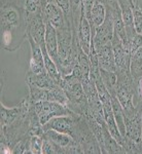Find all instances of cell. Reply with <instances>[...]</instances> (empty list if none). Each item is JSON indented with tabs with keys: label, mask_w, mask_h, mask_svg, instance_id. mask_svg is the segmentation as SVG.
Masks as SVG:
<instances>
[{
	"label": "cell",
	"mask_w": 142,
	"mask_h": 154,
	"mask_svg": "<svg viewBox=\"0 0 142 154\" xmlns=\"http://www.w3.org/2000/svg\"><path fill=\"white\" fill-rule=\"evenodd\" d=\"M47 1H49H49H53V0H47Z\"/></svg>",
	"instance_id": "cell-23"
},
{
	"label": "cell",
	"mask_w": 142,
	"mask_h": 154,
	"mask_svg": "<svg viewBox=\"0 0 142 154\" xmlns=\"http://www.w3.org/2000/svg\"><path fill=\"white\" fill-rule=\"evenodd\" d=\"M80 116L81 115H78V114H74V115H63L54 117L43 125V131L54 130L59 131V133L70 135L72 138H74L78 119Z\"/></svg>",
	"instance_id": "cell-4"
},
{
	"label": "cell",
	"mask_w": 142,
	"mask_h": 154,
	"mask_svg": "<svg viewBox=\"0 0 142 154\" xmlns=\"http://www.w3.org/2000/svg\"><path fill=\"white\" fill-rule=\"evenodd\" d=\"M46 37H44V45H46L47 54H49L56 65L60 68L61 66V59L59 56V46H58V36L57 31L49 23L46 22Z\"/></svg>",
	"instance_id": "cell-10"
},
{
	"label": "cell",
	"mask_w": 142,
	"mask_h": 154,
	"mask_svg": "<svg viewBox=\"0 0 142 154\" xmlns=\"http://www.w3.org/2000/svg\"><path fill=\"white\" fill-rule=\"evenodd\" d=\"M33 106L37 116H38L39 122L41 123L42 126L54 117L76 114L72 112L68 107L53 101H40L37 102V103H34Z\"/></svg>",
	"instance_id": "cell-3"
},
{
	"label": "cell",
	"mask_w": 142,
	"mask_h": 154,
	"mask_svg": "<svg viewBox=\"0 0 142 154\" xmlns=\"http://www.w3.org/2000/svg\"><path fill=\"white\" fill-rule=\"evenodd\" d=\"M130 73L134 82L137 85L139 79L142 77V46L131 54Z\"/></svg>",
	"instance_id": "cell-15"
},
{
	"label": "cell",
	"mask_w": 142,
	"mask_h": 154,
	"mask_svg": "<svg viewBox=\"0 0 142 154\" xmlns=\"http://www.w3.org/2000/svg\"><path fill=\"white\" fill-rule=\"evenodd\" d=\"M114 34V26H113V21L111 19L110 14L106 11V18L105 21L103 22V24L100 25L98 28L95 31L94 38L92 40V45L94 46V48L99 49L102 46H104L105 44L109 43L111 41Z\"/></svg>",
	"instance_id": "cell-5"
},
{
	"label": "cell",
	"mask_w": 142,
	"mask_h": 154,
	"mask_svg": "<svg viewBox=\"0 0 142 154\" xmlns=\"http://www.w3.org/2000/svg\"><path fill=\"white\" fill-rule=\"evenodd\" d=\"M133 23L135 31L138 34H142V8L138 5L133 7Z\"/></svg>",
	"instance_id": "cell-20"
},
{
	"label": "cell",
	"mask_w": 142,
	"mask_h": 154,
	"mask_svg": "<svg viewBox=\"0 0 142 154\" xmlns=\"http://www.w3.org/2000/svg\"><path fill=\"white\" fill-rule=\"evenodd\" d=\"M42 153L43 154H55V153H65L63 147L59 146L49 139L43 138V145H42Z\"/></svg>",
	"instance_id": "cell-19"
},
{
	"label": "cell",
	"mask_w": 142,
	"mask_h": 154,
	"mask_svg": "<svg viewBox=\"0 0 142 154\" xmlns=\"http://www.w3.org/2000/svg\"><path fill=\"white\" fill-rule=\"evenodd\" d=\"M47 101L57 102V103H60L66 107L67 104H68V98H67L65 91L59 85L54 88L49 89V91H47Z\"/></svg>",
	"instance_id": "cell-17"
},
{
	"label": "cell",
	"mask_w": 142,
	"mask_h": 154,
	"mask_svg": "<svg viewBox=\"0 0 142 154\" xmlns=\"http://www.w3.org/2000/svg\"><path fill=\"white\" fill-rule=\"evenodd\" d=\"M42 137L46 139H49L51 141L58 144L59 146L63 147L64 149H65L67 146L71 145V144L75 141L70 135H67V134H64V133H59V131H54V130L44 131Z\"/></svg>",
	"instance_id": "cell-16"
},
{
	"label": "cell",
	"mask_w": 142,
	"mask_h": 154,
	"mask_svg": "<svg viewBox=\"0 0 142 154\" xmlns=\"http://www.w3.org/2000/svg\"><path fill=\"white\" fill-rule=\"evenodd\" d=\"M141 122H142V115H141Z\"/></svg>",
	"instance_id": "cell-24"
},
{
	"label": "cell",
	"mask_w": 142,
	"mask_h": 154,
	"mask_svg": "<svg viewBox=\"0 0 142 154\" xmlns=\"http://www.w3.org/2000/svg\"><path fill=\"white\" fill-rule=\"evenodd\" d=\"M92 33L93 32H92L91 24H90L89 20L86 18L84 11H81V18L78 26V39H79L81 49L88 54L91 51V48H92V40H93Z\"/></svg>",
	"instance_id": "cell-11"
},
{
	"label": "cell",
	"mask_w": 142,
	"mask_h": 154,
	"mask_svg": "<svg viewBox=\"0 0 142 154\" xmlns=\"http://www.w3.org/2000/svg\"><path fill=\"white\" fill-rule=\"evenodd\" d=\"M1 48L16 51L28 39L26 12L20 0H1Z\"/></svg>",
	"instance_id": "cell-1"
},
{
	"label": "cell",
	"mask_w": 142,
	"mask_h": 154,
	"mask_svg": "<svg viewBox=\"0 0 142 154\" xmlns=\"http://www.w3.org/2000/svg\"><path fill=\"white\" fill-rule=\"evenodd\" d=\"M60 86L64 89L68 98L67 107L72 112L81 116H86L90 106L80 80L71 73L69 75L62 76Z\"/></svg>",
	"instance_id": "cell-2"
},
{
	"label": "cell",
	"mask_w": 142,
	"mask_h": 154,
	"mask_svg": "<svg viewBox=\"0 0 142 154\" xmlns=\"http://www.w3.org/2000/svg\"><path fill=\"white\" fill-rule=\"evenodd\" d=\"M58 36L59 56L61 59V64L69 58L72 48V28L67 25L61 29L56 30Z\"/></svg>",
	"instance_id": "cell-9"
},
{
	"label": "cell",
	"mask_w": 142,
	"mask_h": 154,
	"mask_svg": "<svg viewBox=\"0 0 142 154\" xmlns=\"http://www.w3.org/2000/svg\"><path fill=\"white\" fill-rule=\"evenodd\" d=\"M137 94H138V102H137V104H138L139 102H142V77L139 79L138 83H137Z\"/></svg>",
	"instance_id": "cell-22"
},
{
	"label": "cell",
	"mask_w": 142,
	"mask_h": 154,
	"mask_svg": "<svg viewBox=\"0 0 142 154\" xmlns=\"http://www.w3.org/2000/svg\"><path fill=\"white\" fill-rule=\"evenodd\" d=\"M26 83L34 84V85L38 86V88H44V89H51V88H56V86H58L53 81L51 76L47 74L46 71L42 72L40 74L26 73Z\"/></svg>",
	"instance_id": "cell-14"
},
{
	"label": "cell",
	"mask_w": 142,
	"mask_h": 154,
	"mask_svg": "<svg viewBox=\"0 0 142 154\" xmlns=\"http://www.w3.org/2000/svg\"><path fill=\"white\" fill-rule=\"evenodd\" d=\"M27 40H28L30 48H31V57H30L29 60V69L27 71V73L40 74L46 71L42 49L40 45H38L30 36H28Z\"/></svg>",
	"instance_id": "cell-8"
},
{
	"label": "cell",
	"mask_w": 142,
	"mask_h": 154,
	"mask_svg": "<svg viewBox=\"0 0 142 154\" xmlns=\"http://www.w3.org/2000/svg\"><path fill=\"white\" fill-rule=\"evenodd\" d=\"M42 145H43V137L42 136H31L27 142V149L25 153L42 154Z\"/></svg>",
	"instance_id": "cell-18"
},
{
	"label": "cell",
	"mask_w": 142,
	"mask_h": 154,
	"mask_svg": "<svg viewBox=\"0 0 142 154\" xmlns=\"http://www.w3.org/2000/svg\"><path fill=\"white\" fill-rule=\"evenodd\" d=\"M96 53L97 57H98L99 66H100L101 69L110 72H116V64L113 56L111 41L99 49H97Z\"/></svg>",
	"instance_id": "cell-12"
},
{
	"label": "cell",
	"mask_w": 142,
	"mask_h": 154,
	"mask_svg": "<svg viewBox=\"0 0 142 154\" xmlns=\"http://www.w3.org/2000/svg\"><path fill=\"white\" fill-rule=\"evenodd\" d=\"M42 18H43L44 22L49 23L56 30L63 28V27L67 26V25L71 26L69 24V22L66 20L63 11L54 1L47 2L46 8H44V11L42 12Z\"/></svg>",
	"instance_id": "cell-6"
},
{
	"label": "cell",
	"mask_w": 142,
	"mask_h": 154,
	"mask_svg": "<svg viewBox=\"0 0 142 154\" xmlns=\"http://www.w3.org/2000/svg\"><path fill=\"white\" fill-rule=\"evenodd\" d=\"M142 46V34L136 33L131 40V54Z\"/></svg>",
	"instance_id": "cell-21"
},
{
	"label": "cell",
	"mask_w": 142,
	"mask_h": 154,
	"mask_svg": "<svg viewBox=\"0 0 142 154\" xmlns=\"http://www.w3.org/2000/svg\"><path fill=\"white\" fill-rule=\"evenodd\" d=\"M26 24L28 36L31 37L38 45H42L44 43L46 30V25L43 18H42V14L34 17H26Z\"/></svg>",
	"instance_id": "cell-7"
},
{
	"label": "cell",
	"mask_w": 142,
	"mask_h": 154,
	"mask_svg": "<svg viewBox=\"0 0 142 154\" xmlns=\"http://www.w3.org/2000/svg\"><path fill=\"white\" fill-rule=\"evenodd\" d=\"M106 18V6L103 0H94V4L92 7L91 11V19H90V24L92 27V36L94 38L95 31L100 25L103 24Z\"/></svg>",
	"instance_id": "cell-13"
}]
</instances>
